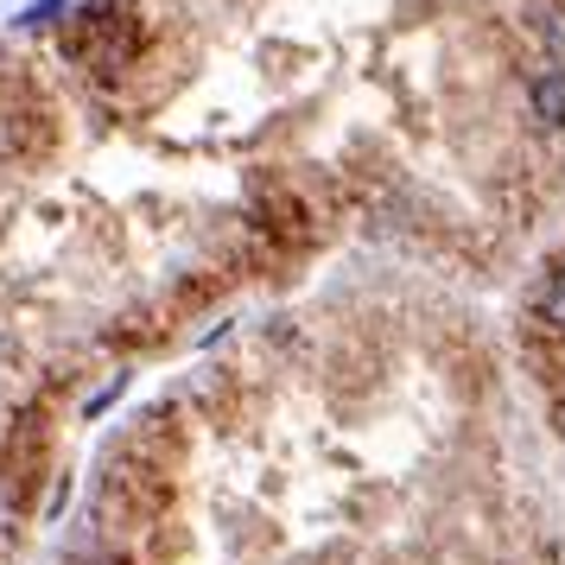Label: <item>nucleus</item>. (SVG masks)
Here are the masks:
<instances>
[{
    "mask_svg": "<svg viewBox=\"0 0 565 565\" xmlns=\"http://www.w3.org/2000/svg\"><path fill=\"white\" fill-rule=\"evenodd\" d=\"M540 318H546V324L565 337V267L546 280V292H540Z\"/></svg>",
    "mask_w": 565,
    "mask_h": 565,
    "instance_id": "f03ea898",
    "label": "nucleus"
},
{
    "mask_svg": "<svg viewBox=\"0 0 565 565\" xmlns=\"http://www.w3.org/2000/svg\"><path fill=\"white\" fill-rule=\"evenodd\" d=\"M527 108L540 128H565V64H546L527 77Z\"/></svg>",
    "mask_w": 565,
    "mask_h": 565,
    "instance_id": "f257e3e1",
    "label": "nucleus"
},
{
    "mask_svg": "<svg viewBox=\"0 0 565 565\" xmlns=\"http://www.w3.org/2000/svg\"><path fill=\"white\" fill-rule=\"evenodd\" d=\"M540 32H546V45L565 57V20H559V13H546V20H540Z\"/></svg>",
    "mask_w": 565,
    "mask_h": 565,
    "instance_id": "7ed1b4c3",
    "label": "nucleus"
}]
</instances>
